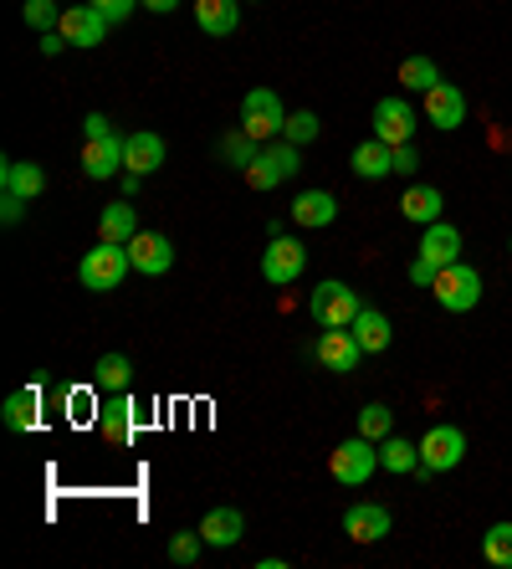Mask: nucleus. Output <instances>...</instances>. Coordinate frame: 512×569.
<instances>
[{"label": "nucleus", "mask_w": 512, "mask_h": 569, "mask_svg": "<svg viewBox=\"0 0 512 569\" xmlns=\"http://www.w3.org/2000/svg\"><path fill=\"white\" fill-rule=\"evenodd\" d=\"M461 462H466V431L451 426V421H441L421 437V467H415V477L431 482V477H441V472H456Z\"/></svg>", "instance_id": "nucleus-1"}, {"label": "nucleus", "mask_w": 512, "mask_h": 569, "mask_svg": "<svg viewBox=\"0 0 512 569\" xmlns=\"http://www.w3.org/2000/svg\"><path fill=\"white\" fill-rule=\"evenodd\" d=\"M133 272V262H129V247H113V241H98L88 257L78 262V282L88 292H113V288H123V278Z\"/></svg>", "instance_id": "nucleus-2"}, {"label": "nucleus", "mask_w": 512, "mask_h": 569, "mask_svg": "<svg viewBox=\"0 0 512 569\" xmlns=\"http://www.w3.org/2000/svg\"><path fill=\"white\" fill-rule=\"evenodd\" d=\"M298 170H302V149L288 144V139H277V144H262V154L241 170V180L251 190H277V186H288Z\"/></svg>", "instance_id": "nucleus-3"}, {"label": "nucleus", "mask_w": 512, "mask_h": 569, "mask_svg": "<svg viewBox=\"0 0 512 569\" xmlns=\"http://www.w3.org/2000/svg\"><path fill=\"white\" fill-rule=\"evenodd\" d=\"M308 313L323 323V329H354V318L364 313V298H359L349 282L329 278V282H318L313 298H308Z\"/></svg>", "instance_id": "nucleus-4"}, {"label": "nucleus", "mask_w": 512, "mask_h": 569, "mask_svg": "<svg viewBox=\"0 0 512 569\" xmlns=\"http://www.w3.org/2000/svg\"><path fill=\"white\" fill-rule=\"evenodd\" d=\"M329 472H333V482H343V488H364L369 477L380 472V441H369V437L339 441V447L329 451Z\"/></svg>", "instance_id": "nucleus-5"}, {"label": "nucleus", "mask_w": 512, "mask_h": 569, "mask_svg": "<svg viewBox=\"0 0 512 569\" xmlns=\"http://www.w3.org/2000/svg\"><path fill=\"white\" fill-rule=\"evenodd\" d=\"M431 292H435V303L446 308V313H472V308L482 303V272H476L472 262H451V267L435 272Z\"/></svg>", "instance_id": "nucleus-6"}, {"label": "nucleus", "mask_w": 512, "mask_h": 569, "mask_svg": "<svg viewBox=\"0 0 512 569\" xmlns=\"http://www.w3.org/2000/svg\"><path fill=\"white\" fill-rule=\"evenodd\" d=\"M241 129H247L257 144L282 139V129H288V108H282V98H277L272 88H251V93L241 98Z\"/></svg>", "instance_id": "nucleus-7"}, {"label": "nucleus", "mask_w": 512, "mask_h": 569, "mask_svg": "<svg viewBox=\"0 0 512 569\" xmlns=\"http://www.w3.org/2000/svg\"><path fill=\"white\" fill-rule=\"evenodd\" d=\"M308 272V247L298 237H272L262 252V278L272 288H292V282Z\"/></svg>", "instance_id": "nucleus-8"}, {"label": "nucleus", "mask_w": 512, "mask_h": 569, "mask_svg": "<svg viewBox=\"0 0 512 569\" xmlns=\"http://www.w3.org/2000/svg\"><path fill=\"white\" fill-rule=\"evenodd\" d=\"M369 123H374V139H384L390 149L415 144V108H410L400 93L380 98V103H374V113H369Z\"/></svg>", "instance_id": "nucleus-9"}, {"label": "nucleus", "mask_w": 512, "mask_h": 569, "mask_svg": "<svg viewBox=\"0 0 512 569\" xmlns=\"http://www.w3.org/2000/svg\"><path fill=\"white\" fill-rule=\"evenodd\" d=\"M108 27H113V21L88 0V6H67L57 31L67 37V47H82V52H88V47H103L108 41Z\"/></svg>", "instance_id": "nucleus-10"}, {"label": "nucleus", "mask_w": 512, "mask_h": 569, "mask_svg": "<svg viewBox=\"0 0 512 569\" xmlns=\"http://www.w3.org/2000/svg\"><path fill=\"white\" fill-rule=\"evenodd\" d=\"M129 262H133V272H144V278H164L174 267V241L164 237V231H139V237L129 241Z\"/></svg>", "instance_id": "nucleus-11"}, {"label": "nucleus", "mask_w": 512, "mask_h": 569, "mask_svg": "<svg viewBox=\"0 0 512 569\" xmlns=\"http://www.w3.org/2000/svg\"><path fill=\"white\" fill-rule=\"evenodd\" d=\"M425 119H431L441 133H456L461 123H466V93H461L456 82L441 78L431 93H425Z\"/></svg>", "instance_id": "nucleus-12"}, {"label": "nucleus", "mask_w": 512, "mask_h": 569, "mask_svg": "<svg viewBox=\"0 0 512 569\" xmlns=\"http://www.w3.org/2000/svg\"><path fill=\"white\" fill-rule=\"evenodd\" d=\"M98 431H103L113 447H129L133 431H139V406H133L129 390H119V396L103 400V411H98Z\"/></svg>", "instance_id": "nucleus-13"}, {"label": "nucleus", "mask_w": 512, "mask_h": 569, "mask_svg": "<svg viewBox=\"0 0 512 569\" xmlns=\"http://www.w3.org/2000/svg\"><path fill=\"white\" fill-rule=\"evenodd\" d=\"M359 359H364V349H359L354 329H323L318 333V365L333 375H349L359 370Z\"/></svg>", "instance_id": "nucleus-14"}, {"label": "nucleus", "mask_w": 512, "mask_h": 569, "mask_svg": "<svg viewBox=\"0 0 512 569\" xmlns=\"http://www.w3.org/2000/svg\"><path fill=\"white\" fill-rule=\"evenodd\" d=\"M164 139H159L154 129H133V133H123V170L129 174H154L159 164H164Z\"/></svg>", "instance_id": "nucleus-15"}, {"label": "nucleus", "mask_w": 512, "mask_h": 569, "mask_svg": "<svg viewBox=\"0 0 512 569\" xmlns=\"http://www.w3.org/2000/svg\"><path fill=\"white\" fill-rule=\"evenodd\" d=\"M82 174H88V180H113V174H123V133L88 139V144H82Z\"/></svg>", "instance_id": "nucleus-16"}, {"label": "nucleus", "mask_w": 512, "mask_h": 569, "mask_svg": "<svg viewBox=\"0 0 512 569\" xmlns=\"http://www.w3.org/2000/svg\"><path fill=\"white\" fill-rule=\"evenodd\" d=\"M200 533H205V543L211 549H237L241 539H247V513L241 508H211V513L200 518Z\"/></svg>", "instance_id": "nucleus-17"}, {"label": "nucleus", "mask_w": 512, "mask_h": 569, "mask_svg": "<svg viewBox=\"0 0 512 569\" xmlns=\"http://www.w3.org/2000/svg\"><path fill=\"white\" fill-rule=\"evenodd\" d=\"M415 257H425V262L441 272V267H451V262H461V231L451 221H431L421 231V252Z\"/></svg>", "instance_id": "nucleus-18"}, {"label": "nucleus", "mask_w": 512, "mask_h": 569, "mask_svg": "<svg viewBox=\"0 0 512 569\" xmlns=\"http://www.w3.org/2000/svg\"><path fill=\"white\" fill-rule=\"evenodd\" d=\"M0 421H6V431H16V437H31V431L41 426V390H37V385H27V390L6 396Z\"/></svg>", "instance_id": "nucleus-19"}, {"label": "nucleus", "mask_w": 512, "mask_h": 569, "mask_svg": "<svg viewBox=\"0 0 512 569\" xmlns=\"http://www.w3.org/2000/svg\"><path fill=\"white\" fill-rule=\"evenodd\" d=\"M343 533L354 543H380L390 533V508L384 503H354L343 513Z\"/></svg>", "instance_id": "nucleus-20"}, {"label": "nucleus", "mask_w": 512, "mask_h": 569, "mask_svg": "<svg viewBox=\"0 0 512 569\" xmlns=\"http://www.w3.org/2000/svg\"><path fill=\"white\" fill-rule=\"evenodd\" d=\"M292 221H298L302 231L333 226L339 221V196H329V190H302V196L292 200Z\"/></svg>", "instance_id": "nucleus-21"}, {"label": "nucleus", "mask_w": 512, "mask_h": 569, "mask_svg": "<svg viewBox=\"0 0 512 569\" xmlns=\"http://www.w3.org/2000/svg\"><path fill=\"white\" fill-rule=\"evenodd\" d=\"M349 170H354L359 180H390L394 149L384 144V139H364V144H354V154H349Z\"/></svg>", "instance_id": "nucleus-22"}, {"label": "nucleus", "mask_w": 512, "mask_h": 569, "mask_svg": "<svg viewBox=\"0 0 512 569\" xmlns=\"http://www.w3.org/2000/svg\"><path fill=\"white\" fill-rule=\"evenodd\" d=\"M195 27L205 31V37H237L241 0H195Z\"/></svg>", "instance_id": "nucleus-23"}, {"label": "nucleus", "mask_w": 512, "mask_h": 569, "mask_svg": "<svg viewBox=\"0 0 512 569\" xmlns=\"http://www.w3.org/2000/svg\"><path fill=\"white\" fill-rule=\"evenodd\" d=\"M0 186H6V196L37 200L41 190H47V170L31 164V159H6V164H0Z\"/></svg>", "instance_id": "nucleus-24"}, {"label": "nucleus", "mask_w": 512, "mask_h": 569, "mask_svg": "<svg viewBox=\"0 0 512 569\" xmlns=\"http://www.w3.org/2000/svg\"><path fill=\"white\" fill-rule=\"evenodd\" d=\"M139 237V216H133L129 200H113L98 211V241H113V247H129Z\"/></svg>", "instance_id": "nucleus-25"}, {"label": "nucleus", "mask_w": 512, "mask_h": 569, "mask_svg": "<svg viewBox=\"0 0 512 569\" xmlns=\"http://www.w3.org/2000/svg\"><path fill=\"white\" fill-rule=\"evenodd\" d=\"M441 211H446V196H441V186H410L405 196H400V216L415 226H431L441 221Z\"/></svg>", "instance_id": "nucleus-26"}, {"label": "nucleus", "mask_w": 512, "mask_h": 569, "mask_svg": "<svg viewBox=\"0 0 512 569\" xmlns=\"http://www.w3.org/2000/svg\"><path fill=\"white\" fill-rule=\"evenodd\" d=\"M354 339H359V349H364V355H384V349L394 345L390 318H384L380 308H369V303H364V313L354 318Z\"/></svg>", "instance_id": "nucleus-27"}, {"label": "nucleus", "mask_w": 512, "mask_h": 569, "mask_svg": "<svg viewBox=\"0 0 512 569\" xmlns=\"http://www.w3.org/2000/svg\"><path fill=\"white\" fill-rule=\"evenodd\" d=\"M421 467V441H405L400 431H390V437L380 441V472H394V477H405Z\"/></svg>", "instance_id": "nucleus-28"}, {"label": "nucleus", "mask_w": 512, "mask_h": 569, "mask_svg": "<svg viewBox=\"0 0 512 569\" xmlns=\"http://www.w3.org/2000/svg\"><path fill=\"white\" fill-rule=\"evenodd\" d=\"M92 380H98V390H103V396H119V390H129V385H133L129 355H98V365H92Z\"/></svg>", "instance_id": "nucleus-29"}, {"label": "nucleus", "mask_w": 512, "mask_h": 569, "mask_svg": "<svg viewBox=\"0 0 512 569\" xmlns=\"http://www.w3.org/2000/svg\"><path fill=\"white\" fill-rule=\"evenodd\" d=\"M435 82H441V67L431 57H400V93H431Z\"/></svg>", "instance_id": "nucleus-30"}, {"label": "nucleus", "mask_w": 512, "mask_h": 569, "mask_svg": "<svg viewBox=\"0 0 512 569\" xmlns=\"http://www.w3.org/2000/svg\"><path fill=\"white\" fill-rule=\"evenodd\" d=\"M98 411H103V406H98V396H92L88 385H72V390H62V416L72 426H92V421H98Z\"/></svg>", "instance_id": "nucleus-31"}, {"label": "nucleus", "mask_w": 512, "mask_h": 569, "mask_svg": "<svg viewBox=\"0 0 512 569\" xmlns=\"http://www.w3.org/2000/svg\"><path fill=\"white\" fill-rule=\"evenodd\" d=\"M482 559L492 569H512V523L502 518V523H492V529L482 533Z\"/></svg>", "instance_id": "nucleus-32"}, {"label": "nucleus", "mask_w": 512, "mask_h": 569, "mask_svg": "<svg viewBox=\"0 0 512 569\" xmlns=\"http://www.w3.org/2000/svg\"><path fill=\"white\" fill-rule=\"evenodd\" d=\"M394 431V411L384 406V400H369L364 411H359V437H369V441H384Z\"/></svg>", "instance_id": "nucleus-33"}, {"label": "nucleus", "mask_w": 512, "mask_h": 569, "mask_svg": "<svg viewBox=\"0 0 512 569\" xmlns=\"http://www.w3.org/2000/svg\"><path fill=\"white\" fill-rule=\"evenodd\" d=\"M257 154H262V144H257L247 129H241V133H225V139H221V159L231 164V170H247Z\"/></svg>", "instance_id": "nucleus-34"}, {"label": "nucleus", "mask_w": 512, "mask_h": 569, "mask_svg": "<svg viewBox=\"0 0 512 569\" xmlns=\"http://www.w3.org/2000/svg\"><path fill=\"white\" fill-rule=\"evenodd\" d=\"M318 133H323V119H318L313 108H298V113H288V129H282V139H288V144H313Z\"/></svg>", "instance_id": "nucleus-35"}, {"label": "nucleus", "mask_w": 512, "mask_h": 569, "mask_svg": "<svg viewBox=\"0 0 512 569\" xmlns=\"http://www.w3.org/2000/svg\"><path fill=\"white\" fill-rule=\"evenodd\" d=\"M211 543H205V533L200 529H180V533H170V559L174 565H195L200 555H205Z\"/></svg>", "instance_id": "nucleus-36"}, {"label": "nucleus", "mask_w": 512, "mask_h": 569, "mask_svg": "<svg viewBox=\"0 0 512 569\" xmlns=\"http://www.w3.org/2000/svg\"><path fill=\"white\" fill-rule=\"evenodd\" d=\"M21 21H27L31 31H57L62 27V6H57V0H27V6H21Z\"/></svg>", "instance_id": "nucleus-37"}, {"label": "nucleus", "mask_w": 512, "mask_h": 569, "mask_svg": "<svg viewBox=\"0 0 512 569\" xmlns=\"http://www.w3.org/2000/svg\"><path fill=\"white\" fill-rule=\"evenodd\" d=\"M92 6H98V11H103L108 21H113V27H119V21H129V16L139 11V6H144V0H92Z\"/></svg>", "instance_id": "nucleus-38"}, {"label": "nucleus", "mask_w": 512, "mask_h": 569, "mask_svg": "<svg viewBox=\"0 0 512 569\" xmlns=\"http://www.w3.org/2000/svg\"><path fill=\"white\" fill-rule=\"evenodd\" d=\"M103 133H113V119H108V113H98V108H92L88 119H82V139H103Z\"/></svg>", "instance_id": "nucleus-39"}, {"label": "nucleus", "mask_w": 512, "mask_h": 569, "mask_svg": "<svg viewBox=\"0 0 512 569\" xmlns=\"http://www.w3.org/2000/svg\"><path fill=\"white\" fill-rule=\"evenodd\" d=\"M421 170V154H415V144H400L394 149V174H415Z\"/></svg>", "instance_id": "nucleus-40"}, {"label": "nucleus", "mask_w": 512, "mask_h": 569, "mask_svg": "<svg viewBox=\"0 0 512 569\" xmlns=\"http://www.w3.org/2000/svg\"><path fill=\"white\" fill-rule=\"evenodd\" d=\"M27 206H31V200H21V196H0V221H6V226H16V221H21V211H27Z\"/></svg>", "instance_id": "nucleus-41"}, {"label": "nucleus", "mask_w": 512, "mask_h": 569, "mask_svg": "<svg viewBox=\"0 0 512 569\" xmlns=\"http://www.w3.org/2000/svg\"><path fill=\"white\" fill-rule=\"evenodd\" d=\"M410 282H415V288H431V282H435V267L425 262V257H415V262H410Z\"/></svg>", "instance_id": "nucleus-42"}, {"label": "nucleus", "mask_w": 512, "mask_h": 569, "mask_svg": "<svg viewBox=\"0 0 512 569\" xmlns=\"http://www.w3.org/2000/svg\"><path fill=\"white\" fill-rule=\"evenodd\" d=\"M144 11H154V16H170V11H180V0H144Z\"/></svg>", "instance_id": "nucleus-43"}, {"label": "nucleus", "mask_w": 512, "mask_h": 569, "mask_svg": "<svg viewBox=\"0 0 512 569\" xmlns=\"http://www.w3.org/2000/svg\"><path fill=\"white\" fill-rule=\"evenodd\" d=\"M139 186H144V174H129V170H123V196H139Z\"/></svg>", "instance_id": "nucleus-44"}, {"label": "nucleus", "mask_w": 512, "mask_h": 569, "mask_svg": "<svg viewBox=\"0 0 512 569\" xmlns=\"http://www.w3.org/2000/svg\"><path fill=\"white\" fill-rule=\"evenodd\" d=\"M508 180H512V164H508Z\"/></svg>", "instance_id": "nucleus-45"}, {"label": "nucleus", "mask_w": 512, "mask_h": 569, "mask_svg": "<svg viewBox=\"0 0 512 569\" xmlns=\"http://www.w3.org/2000/svg\"><path fill=\"white\" fill-rule=\"evenodd\" d=\"M508 247H512V241H508Z\"/></svg>", "instance_id": "nucleus-46"}]
</instances>
